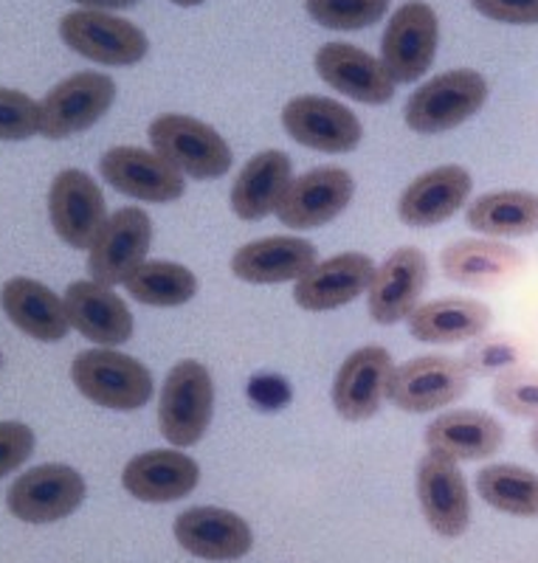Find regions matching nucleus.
I'll list each match as a JSON object with an SVG mask.
<instances>
[{
    "label": "nucleus",
    "mask_w": 538,
    "mask_h": 563,
    "mask_svg": "<svg viewBox=\"0 0 538 563\" xmlns=\"http://www.w3.org/2000/svg\"><path fill=\"white\" fill-rule=\"evenodd\" d=\"M465 223L485 238H530L538 231V195L499 189L471 203Z\"/></svg>",
    "instance_id": "nucleus-30"
},
{
    "label": "nucleus",
    "mask_w": 538,
    "mask_h": 563,
    "mask_svg": "<svg viewBox=\"0 0 538 563\" xmlns=\"http://www.w3.org/2000/svg\"><path fill=\"white\" fill-rule=\"evenodd\" d=\"M530 361V346L513 335H491L476 341L465 352V366L471 375H502V372L521 369Z\"/></svg>",
    "instance_id": "nucleus-34"
},
{
    "label": "nucleus",
    "mask_w": 538,
    "mask_h": 563,
    "mask_svg": "<svg viewBox=\"0 0 538 563\" xmlns=\"http://www.w3.org/2000/svg\"><path fill=\"white\" fill-rule=\"evenodd\" d=\"M429 285V260L415 245L392 251L370 285V316L378 324H397L409 319L411 310Z\"/></svg>",
    "instance_id": "nucleus-19"
},
{
    "label": "nucleus",
    "mask_w": 538,
    "mask_h": 563,
    "mask_svg": "<svg viewBox=\"0 0 538 563\" xmlns=\"http://www.w3.org/2000/svg\"><path fill=\"white\" fill-rule=\"evenodd\" d=\"M153 153L167 161L169 167L195 180L223 178L231 169V147L223 135L195 115L164 113L150 122Z\"/></svg>",
    "instance_id": "nucleus-1"
},
{
    "label": "nucleus",
    "mask_w": 538,
    "mask_h": 563,
    "mask_svg": "<svg viewBox=\"0 0 538 563\" xmlns=\"http://www.w3.org/2000/svg\"><path fill=\"white\" fill-rule=\"evenodd\" d=\"M440 40V23L429 3L406 0L392 12L386 32L381 37V63L389 70L395 85L417 82L429 74Z\"/></svg>",
    "instance_id": "nucleus-7"
},
{
    "label": "nucleus",
    "mask_w": 538,
    "mask_h": 563,
    "mask_svg": "<svg viewBox=\"0 0 538 563\" xmlns=\"http://www.w3.org/2000/svg\"><path fill=\"white\" fill-rule=\"evenodd\" d=\"M72 380L90 404L135 411L153 400V372L119 350H85L72 364Z\"/></svg>",
    "instance_id": "nucleus-4"
},
{
    "label": "nucleus",
    "mask_w": 538,
    "mask_h": 563,
    "mask_svg": "<svg viewBox=\"0 0 538 563\" xmlns=\"http://www.w3.org/2000/svg\"><path fill=\"white\" fill-rule=\"evenodd\" d=\"M471 7L507 26H538V0H471Z\"/></svg>",
    "instance_id": "nucleus-38"
},
{
    "label": "nucleus",
    "mask_w": 538,
    "mask_h": 563,
    "mask_svg": "<svg viewBox=\"0 0 538 563\" xmlns=\"http://www.w3.org/2000/svg\"><path fill=\"white\" fill-rule=\"evenodd\" d=\"M48 214L57 238L77 251H88L108 223V203L99 184L83 169H63L48 189Z\"/></svg>",
    "instance_id": "nucleus-12"
},
{
    "label": "nucleus",
    "mask_w": 538,
    "mask_h": 563,
    "mask_svg": "<svg viewBox=\"0 0 538 563\" xmlns=\"http://www.w3.org/2000/svg\"><path fill=\"white\" fill-rule=\"evenodd\" d=\"M169 3H175V7H184V9H193V7H200L204 0H169Z\"/></svg>",
    "instance_id": "nucleus-41"
},
{
    "label": "nucleus",
    "mask_w": 538,
    "mask_h": 563,
    "mask_svg": "<svg viewBox=\"0 0 538 563\" xmlns=\"http://www.w3.org/2000/svg\"><path fill=\"white\" fill-rule=\"evenodd\" d=\"M375 263L359 251H344L330 260L316 263L308 274L294 285V299L301 310L327 313V310L347 308L370 290Z\"/></svg>",
    "instance_id": "nucleus-18"
},
{
    "label": "nucleus",
    "mask_w": 538,
    "mask_h": 563,
    "mask_svg": "<svg viewBox=\"0 0 538 563\" xmlns=\"http://www.w3.org/2000/svg\"><path fill=\"white\" fill-rule=\"evenodd\" d=\"M175 541L204 561H238L254 547L249 521L223 507H189L175 519Z\"/></svg>",
    "instance_id": "nucleus-20"
},
{
    "label": "nucleus",
    "mask_w": 538,
    "mask_h": 563,
    "mask_svg": "<svg viewBox=\"0 0 538 563\" xmlns=\"http://www.w3.org/2000/svg\"><path fill=\"white\" fill-rule=\"evenodd\" d=\"M113 102L116 82L108 74H99V70L72 74L68 79L54 85L40 102V108H43L40 135H45L48 141H59L85 133L113 108Z\"/></svg>",
    "instance_id": "nucleus-8"
},
{
    "label": "nucleus",
    "mask_w": 538,
    "mask_h": 563,
    "mask_svg": "<svg viewBox=\"0 0 538 563\" xmlns=\"http://www.w3.org/2000/svg\"><path fill=\"white\" fill-rule=\"evenodd\" d=\"M310 20L333 32H359L375 26L386 12L389 0H305Z\"/></svg>",
    "instance_id": "nucleus-33"
},
{
    "label": "nucleus",
    "mask_w": 538,
    "mask_h": 563,
    "mask_svg": "<svg viewBox=\"0 0 538 563\" xmlns=\"http://www.w3.org/2000/svg\"><path fill=\"white\" fill-rule=\"evenodd\" d=\"M316 74L321 82L330 85L344 97L361 104H386L395 97V79L384 68L378 57L366 54L364 48L350 43H325L316 52Z\"/></svg>",
    "instance_id": "nucleus-17"
},
{
    "label": "nucleus",
    "mask_w": 538,
    "mask_h": 563,
    "mask_svg": "<svg viewBox=\"0 0 538 563\" xmlns=\"http://www.w3.org/2000/svg\"><path fill=\"white\" fill-rule=\"evenodd\" d=\"M442 274L468 288H499L525 268V254L502 240H457L440 254Z\"/></svg>",
    "instance_id": "nucleus-25"
},
{
    "label": "nucleus",
    "mask_w": 538,
    "mask_h": 563,
    "mask_svg": "<svg viewBox=\"0 0 538 563\" xmlns=\"http://www.w3.org/2000/svg\"><path fill=\"white\" fill-rule=\"evenodd\" d=\"M99 175L113 186L116 192L144 203H173L184 198V175L158 153L142 147H110L99 158Z\"/></svg>",
    "instance_id": "nucleus-15"
},
{
    "label": "nucleus",
    "mask_w": 538,
    "mask_h": 563,
    "mask_svg": "<svg viewBox=\"0 0 538 563\" xmlns=\"http://www.w3.org/2000/svg\"><path fill=\"white\" fill-rule=\"evenodd\" d=\"M34 451V431L26 422H0V479L18 471Z\"/></svg>",
    "instance_id": "nucleus-37"
},
{
    "label": "nucleus",
    "mask_w": 538,
    "mask_h": 563,
    "mask_svg": "<svg viewBox=\"0 0 538 563\" xmlns=\"http://www.w3.org/2000/svg\"><path fill=\"white\" fill-rule=\"evenodd\" d=\"M215 415L212 375L200 361H178L167 372L158 397L161 437L175 449H193L209 431Z\"/></svg>",
    "instance_id": "nucleus-2"
},
{
    "label": "nucleus",
    "mask_w": 538,
    "mask_h": 563,
    "mask_svg": "<svg viewBox=\"0 0 538 563\" xmlns=\"http://www.w3.org/2000/svg\"><path fill=\"white\" fill-rule=\"evenodd\" d=\"M417 499L424 519L437 536L460 538L471 525V496L460 465L440 451L417 462Z\"/></svg>",
    "instance_id": "nucleus-13"
},
{
    "label": "nucleus",
    "mask_w": 538,
    "mask_h": 563,
    "mask_svg": "<svg viewBox=\"0 0 538 563\" xmlns=\"http://www.w3.org/2000/svg\"><path fill=\"white\" fill-rule=\"evenodd\" d=\"M476 493L494 510L538 519V474L519 465H485L476 474Z\"/></svg>",
    "instance_id": "nucleus-32"
},
{
    "label": "nucleus",
    "mask_w": 538,
    "mask_h": 563,
    "mask_svg": "<svg viewBox=\"0 0 538 563\" xmlns=\"http://www.w3.org/2000/svg\"><path fill=\"white\" fill-rule=\"evenodd\" d=\"M487 102V82L480 70L454 68L437 74L409 97L404 108L406 128L415 133H449L474 119Z\"/></svg>",
    "instance_id": "nucleus-3"
},
{
    "label": "nucleus",
    "mask_w": 538,
    "mask_h": 563,
    "mask_svg": "<svg viewBox=\"0 0 538 563\" xmlns=\"http://www.w3.org/2000/svg\"><path fill=\"white\" fill-rule=\"evenodd\" d=\"M392 355L378 344L350 352L333 378V409L350 422L370 420L384 406L392 378Z\"/></svg>",
    "instance_id": "nucleus-16"
},
{
    "label": "nucleus",
    "mask_w": 538,
    "mask_h": 563,
    "mask_svg": "<svg viewBox=\"0 0 538 563\" xmlns=\"http://www.w3.org/2000/svg\"><path fill=\"white\" fill-rule=\"evenodd\" d=\"M319 260L314 243L301 238H263L245 243L231 256V274L249 285H283L299 282Z\"/></svg>",
    "instance_id": "nucleus-24"
},
{
    "label": "nucleus",
    "mask_w": 538,
    "mask_h": 563,
    "mask_svg": "<svg viewBox=\"0 0 538 563\" xmlns=\"http://www.w3.org/2000/svg\"><path fill=\"white\" fill-rule=\"evenodd\" d=\"M283 128L296 144L327 155L353 153L364 139V128L353 110L316 93L294 97L285 104Z\"/></svg>",
    "instance_id": "nucleus-11"
},
{
    "label": "nucleus",
    "mask_w": 538,
    "mask_h": 563,
    "mask_svg": "<svg viewBox=\"0 0 538 563\" xmlns=\"http://www.w3.org/2000/svg\"><path fill=\"white\" fill-rule=\"evenodd\" d=\"M0 364H3V355H0Z\"/></svg>",
    "instance_id": "nucleus-43"
},
{
    "label": "nucleus",
    "mask_w": 538,
    "mask_h": 563,
    "mask_svg": "<svg viewBox=\"0 0 538 563\" xmlns=\"http://www.w3.org/2000/svg\"><path fill=\"white\" fill-rule=\"evenodd\" d=\"M355 195V178L344 167H316L294 178L276 218L294 231H310L336 220Z\"/></svg>",
    "instance_id": "nucleus-14"
},
{
    "label": "nucleus",
    "mask_w": 538,
    "mask_h": 563,
    "mask_svg": "<svg viewBox=\"0 0 538 563\" xmlns=\"http://www.w3.org/2000/svg\"><path fill=\"white\" fill-rule=\"evenodd\" d=\"M198 462L180 449H155L133 456L122 471L124 490L147 505H169L186 499L198 487Z\"/></svg>",
    "instance_id": "nucleus-21"
},
{
    "label": "nucleus",
    "mask_w": 538,
    "mask_h": 563,
    "mask_svg": "<svg viewBox=\"0 0 538 563\" xmlns=\"http://www.w3.org/2000/svg\"><path fill=\"white\" fill-rule=\"evenodd\" d=\"M85 479L68 465H37L14 479L7 507L26 525H52L68 519L85 501Z\"/></svg>",
    "instance_id": "nucleus-10"
},
{
    "label": "nucleus",
    "mask_w": 538,
    "mask_h": 563,
    "mask_svg": "<svg viewBox=\"0 0 538 563\" xmlns=\"http://www.w3.org/2000/svg\"><path fill=\"white\" fill-rule=\"evenodd\" d=\"M124 288L135 301H142L147 308H180L198 294V276L186 265L150 260L130 274Z\"/></svg>",
    "instance_id": "nucleus-31"
},
{
    "label": "nucleus",
    "mask_w": 538,
    "mask_h": 563,
    "mask_svg": "<svg viewBox=\"0 0 538 563\" xmlns=\"http://www.w3.org/2000/svg\"><path fill=\"white\" fill-rule=\"evenodd\" d=\"M468 380L471 372L465 361L449 355H424L392 369L386 400L409 415H429L460 400L468 391Z\"/></svg>",
    "instance_id": "nucleus-5"
},
{
    "label": "nucleus",
    "mask_w": 538,
    "mask_h": 563,
    "mask_svg": "<svg viewBox=\"0 0 538 563\" xmlns=\"http://www.w3.org/2000/svg\"><path fill=\"white\" fill-rule=\"evenodd\" d=\"M43 108L23 90L0 88V141H26L40 133Z\"/></svg>",
    "instance_id": "nucleus-36"
},
{
    "label": "nucleus",
    "mask_w": 538,
    "mask_h": 563,
    "mask_svg": "<svg viewBox=\"0 0 538 563\" xmlns=\"http://www.w3.org/2000/svg\"><path fill=\"white\" fill-rule=\"evenodd\" d=\"M59 40L79 57L113 68L142 63L150 52L147 34L135 23L94 9L65 14L59 20Z\"/></svg>",
    "instance_id": "nucleus-6"
},
{
    "label": "nucleus",
    "mask_w": 538,
    "mask_h": 563,
    "mask_svg": "<svg viewBox=\"0 0 538 563\" xmlns=\"http://www.w3.org/2000/svg\"><path fill=\"white\" fill-rule=\"evenodd\" d=\"M0 308L20 333H26L34 341L54 344L72 330L65 299H59L52 288H45L43 282L29 279V276H14L0 288Z\"/></svg>",
    "instance_id": "nucleus-27"
},
{
    "label": "nucleus",
    "mask_w": 538,
    "mask_h": 563,
    "mask_svg": "<svg viewBox=\"0 0 538 563\" xmlns=\"http://www.w3.org/2000/svg\"><path fill=\"white\" fill-rule=\"evenodd\" d=\"M294 184V161L283 150H265L245 161L231 184V211L245 223L265 220L279 209L288 186Z\"/></svg>",
    "instance_id": "nucleus-26"
},
{
    "label": "nucleus",
    "mask_w": 538,
    "mask_h": 563,
    "mask_svg": "<svg viewBox=\"0 0 538 563\" xmlns=\"http://www.w3.org/2000/svg\"><path fill=\"white\" fill-rule=\"evenodd\" d=\"M63 299L72 330H77L83 339L102 346H119L133 339V313L122 296H116L108 285H99L94 279L74 282Z\"/></svg>",
    "instance_id": "nucleus-23"
},
{
    "label": "nucleus",
    "mask_w": 538,
    "mask_h": 563,
    "mask_svg": "<svg viewBox=\"0 0 538 563\" xmlns=\"http://www.w3.org/2000/svg\"><path fill=\"white\" fill-rule=\"evenodd\" d=\"M79 7L94 9V12H119V9L135 7L139 0H74Z\"/></svg>",
    "instance_id": "nucleus-40"
},
{
    "label": "nucleus",
    "mask_w": 538,
    "mask_h": 563,
    "mask_svg": "<svg viewBox=\"0 0 538 563\" xmlns=\"http://www.w3.org/2000/svg\"><path fill=\"white\" fill-rule=\"evenodd\" d=\"M491 308L474 299H435L426 305H417L409 316L411 339L424 344H460V341H474L491 327Z\"/></svg>",
    "instance_id": "nucleus-29"
},
{
    "label": "nucleus",
    "mask_w": 538,
    "mask_h": 563,
    "mask_svg": "<svg viewBox=\"0 0 538 563\" xmlns=\"http://www.w3.org/2000/svg\"><path fill=\"white\" fill-rule=\"evenodd\" d=\"M530 445H532V451H536V454H538V422H536V426H532V431H530Z\"/></svg>",
    "instance_id": "nucleus-42"
},
{
    "label": "nucleus",
    "mask_w": 538,
    "mask_h": 563,
    "mask_svg": "<svg viewBox=\"0 0 538 563\" xmlns=\"http://www.w3.org/2000/svg\"><path fill=\"white\" fill-rule=\"evenodd\" d=\"M249 397L256 406H263V409H276V406L288 404L290 389L283 378H268V375H263V378L251 380Z\"/></svg>",
    "instance_id": "nucleus-39"
},
{
    "label": "nucleus",
    "mask_w": 538,
    "mask_h": 563,
    "mask_svg": "<svg viewBox=\"0 0 538 563\" xmlns=\"http://www.w3.org/2000/svg\"><path fill=\"white\" fill-rule=\"evenodd\" d=\"M426 445L454 462L491 460L505 445V429L487 411L457 409L431 422L426 429Z\"/></svg>",
    "instance_id": "nucleus-28"
},
{
    "label": "nucleus",
    "mask_w": 538,
    "mask_h": 563,
    "mask_svg": "<svg viewBox=\"0 0 538 563\" xmlns=\"http://www.w3.org/2000/svg\"><path fill=\"white\" fill-rule=\"evenodd\" d=\"M494 404L507 415L538 422V372L521 366L496 375Z\"/></svg>",
    "instance_id": "nucleus-35"
},
{
    "label": "nucleus",
    "mask_w": 538,
    "mask_h": 563,
    "mask_svg": "<svg viewBox=\"0 0 538 563\" xmlns=\"http://www.w3.org/2000/svg\"><path fill=\"white\" fill-rule=\"evenodd\" d=\"M474 189L471 173L457 164L435 167L417 175L397 198V218L411 229H429L440 225L465 206L468 195Z\"/></svg>",
    "instance_id": "nucleus-22"
},
{
    "label": "nucleus",
    "mask_w": 538,
    "mask_h": 563,
    "mask_svg": "<svg viewBox=\"0 0 538 563\" xmlns=\"http://www.w3.org/2000/svg\"><path fill=\"white\" fill-rule=\"evenodd\" d=\"M153 243V220L147 211L124 206L116 209L88 249V274L99 285H124L139 265L147 263Z\"/></svg>",
    "instance_id": "nucleus-9"
}]
</instances>
